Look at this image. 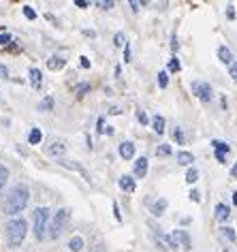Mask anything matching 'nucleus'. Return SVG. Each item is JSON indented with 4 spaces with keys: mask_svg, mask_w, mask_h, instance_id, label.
Listing matches in <instances>:
<instances>
[{
    "mask_svg": "<svg viewBox=\"0 0 237 252\" xmlns=\"http://www.w3.org/2000/svg\"><path fill=\"white\" fill-rule=\"evenodd\" d=\"M28 201H30V190H28V186H26V184H15V186L9 190L7 199H4L2 212L7 214V216H17L20 212L26 210Z\"/></svg>",
    "mask_w": 237,
    "mask_h": 252,
    "instance_id": "obj_1",
    "label": "nucleus"
},
{
    "mask_svg": "<svg viewBox=\"0 0 237 252\" xmlns=\"http://www.w3.org/2000/svg\"><path fill=\"white\" fill-rule=\"evenodd\" d=\"M7 229V242L9 246H20L24 239H26V233H28V224H26V220L24 218H13V220H9V224L4 226Z\"/></svg>",
    "mask_w": 237,
    "mask_h": 252,
    "instance_id": "obj_2",
    "label": "nucleus"
},
{
    "mask_svg": "<svg viewBox=\"0 0 237 252\" xmlns=\"http://www.w3.org/2000/svg\"><path fill=\"white\" fill-rule=\"evenodd\" d=\"M68 218H71V214H68L66 207H62V210H58L54 214V218H52V222H49V237H54V239H58L62 235V231H64V226L68 222Z\"/></svg>",
    "mask_w": 237,
    "mask_h": 252,
    "instance_id": "obj_3",
    "label": "nucleus"
},
{
    "mask_svg": "<svg viewBox=\"0 0 237 252\" xmlns=\"http://www.w3.org/2000/svg\"><path fill=\"white\" fill-rule=\"evenodd\" d=\"M47 218H49V210L47 207H36L34 210V216H32V231H34V237L36 239H43L45 237V231H47Z\"/></svg>",
    "mask_w": 237,
    "mask_h": 252,
    "instance_id": "obj_4",
    "label": "nucleus"
},
{
    "mask_svg": "<svg viewBox=\"0 0 237 252\" xmlns=\"http://www.w3.org/2000/svg\"><path fill=\"white\" fill-rule=\"evenodd\" d=\"M190 90L201 103H209V100L214 98V90H211V86L207 84V81H192Z\"/></svg>",
    "mask_w": 237,
    "mask_h": 252,
    "instance_id": "obj_5",
    "label": "nucleus"
},
{
    "mask_svg": "<svg viewBox=\"0 0 237 252\" xmlns=\"http://www.w3.org/2000/svg\"><path fill=\"white\" fill-rule=\"evenodd\" d=\"M169 239H171V246L176 248V246H182L184 250H190L192 248V242H190V235L186 231H182V229H178V231H173L171 235H169Z\"/></svg>",
    "mask_w": 237,
    "mask_h": 252,
    "instance_id": "obj_6",
    "label": "nucleus"
},
{
    "mask_svg": "<svg viewBox=\"0 0 237 252\" xmlns=\"http://www.w3.org/2000/svg\"><path fill=\"white\" fill-rule=\"evenodd\" d=\"M66 141L64 139H52L47 143V148H45V152L49 154V156H64V152H66Z\"/></svg>",
    "mask_w": 237,
    "mask_h": 252,
    "instance_id": "obj_7",
    "label": "nucleus"
},
{
    "mask_svg": "<svg viewBox=\"0 0 237 252\" xmlns=\"http://www.w3.org/2000/svg\"><path fill=\"white\" fill-rule=\"evenodd\" d=\"M148 169H149V165H148V158H146V156H141V158L135 162V167H133L135 178H146V175H148Z\"/></svg>",
    "mask_w": 237,
    "mask_h": 252,
    "instance_id": "obj_8",
    "label": "nucleus"
},
{
    "mask_svg": "<svg viewBox=\"0 0 237 252\" xmlns=\"http://www.w3.org/2000/svg\"><path fill=\"white\" fill-rule=\"evenodd\" d=\"M118 152H120V156H122L124 160H130V158L135 156V143H133V141H124V143H120Z\"/></svg>",
    "mask_w": 237,
    "mask_h": 252,
    "instance_id": "obj_9",
    "label": "nucleus"
},
{
    "mask_svg": "<svg viewBox=\"0 0 237 252\" xmlns=\"http://www.w3.org/2000/svg\"><path fill=\"white\" fill-rule=\"evenodd\" d=\"M28 75H30V86H32L34 90H39L41 84H43V73H41L36 66H32V68L28 71Z\"/></svg>",
    "mask_w": 237,
    "mask_h": 252,
    "instance_id": "obj_10",
    "label": "nucleus"
},
{
    "mask_svg": "<svg viewBox=\"0 0 237 252\" xmlns=\"http://www.w3.org/2000/svg\"><path fill=\"white\" fill-rule=\"evenodd\" d=\"M154 242H156V248H160L163 252H169V250H173V246H171V239H169V237H165L163 233H158V235L154 237Z\"/></svg>",
    "mask_w": 237,
    "mask_h": 252,
    "instance_id": "obj_11",
    "label": "nucleus"
},
{
    "mask_svg": "<svg viewBox=\"0 0 237 252\" xmlns=\"http://www.w3.org/2000/svg\"><path fill=\"white\" fill-rule=\"evenodd\" d=\"M218 58H220V62H224V64H233V52L227 47V45H220L218 47Z\"/></svg>",
    "mask_w": 237,
    "mask_h": 252,
    "instance_id": "obj_12",
    "label": "nucleus"
},
{
    "mask_svg": "<svg viewBox=\"0 0 237 252\" xmlns=\"http://www.w3.org/2000/svg\"><path fill=\"white\" fill-rule=\"evenodd\" d=\"M231 218V207L224 205V203H218L216 205V220H220V222H224V220Z\"/></svg>",
    "mask_w": 237,
    "mask_h": 252,
    "instance_id": "obj_13",
    "label": "nucleus"
},
{
    "mask_svg": "<svg viewBox=\"0 0 237 252\" xmlns=\"http://www.w3.org/2000/svg\"><path fill=\"white\" fill-rule=\"evenodd\" d=\"M118 184H120V188L124 192H135V180L130 178V175H122Z\"/></svg>",
    "mask_w": 237,
    "mask_h": 252,
    "instance_id": "obj_14",
    "label": "nucleus"
},
{
    "mask_svg": "<svg viewBox=\"0 0 237 252\" xmlns=\"http://www.w3.org/2000/svg\"><path fill=\"white\" fill-rule=\"evenodd\" d=\"M66 64V60L64 58H60V56H54V58H49L47 60V66L52 68V71H58V68H62Z\"/></svg>",
    "mask_w": 237,
    "mask_h": 252,
    "instance_id": "obj_15",
    "label": "nucleus"
},
{
    "mask_svg": "<svg viewBox=\"0 0 237 252\" xmlns=\"http://www.w3.org/2000/svg\"><path fill=\"white\" fill-rule=\"evenodd\" d=\"M167 199H158V201H154V205H152V214L154 216H160V214H163L165 210H167Z\"/></svg>",
    "mask_w": 237,
    "mask_h": 252,
    "instance_id": "obj_16",
    "label": "nucleus"
},
{
    "mask_svg": "<svg viewBox=\"0 0 237 252\" xmlns=\"http://www.w3.org/2000/svg\"><path fill=\"white\" fill-rule=\"evenodd\" d=\"M178 162L179 165H192V162H195V156H192L190 152H178Z\"/></svg>",
    "mask_w": 237,
    "mask_h": 252,
    "instance_id": "obj_17",
    "label": "nucleus"
},
{
    "mask_svg": "<svg viewBox=\"0 0 237 252\" xmlns=\"http://www.w3.org/2000/svg\"><path fill=\"white\" fill-rule=\"evenodd\" d=\"M152 128H154L158 135H163V133H165V118H163V116H156V118L152 120Z\"/></svg>",
    "mask_w": 237,
    "mask_h": 252,
    "instance_id": "obj_18",
    "label": "nucleus"
},
{
    "mask_svg": "<svg viewBox=\"0 0 237 252\" xmlns=\"http://www.w3.org/2000/svg\"><path fill=\"white\" fill-rule=\"evenodd\" d=\"M68 248H71V252H79V250L84 248V239L79 237V235L71 237V242H68Z\"/></svg>",
    "mask_w": 237,
    "mask_h": 252,
    "instance_id": "obj_19",
    "label": "nucleus"
},
{
    "mask_svg": "<svg viewBox=\"0 0 237 252\" xmlns=\"http://www.w3.org/2000/svg\"><path fill=\"white\" fill-rule=\"evenodd\" d=\"M41 139H43V133H41L39 128L30 130V135H28V143H30V146H36V143H41Z\"/></svg>",
    "mask_w": 237,
    "mask_h": 252,
    "instance_id": "obj_20",
    "label": "nucleus"
},
{
    "mask_svg": "<svg viewBox=\"0 0 237 252\" xmlns=\"http://www.w3.org/2000/svg\"><path fill=\"white\" fill-rule=\"evenodd\" d=\"M73 92L77 94V98H84L86 94L90 92V84H77V86L73 88Z\"/></svg>",
    "mask_w": 237,
    "mask_h": 252,
    "instance_id": "obj_21",
    "label": "nucleus"
},
{
    "mask_svg": "<svg viewBox=\"0 0 237 252\" xmlns=\"http://www.w3.org/2000/svg\"><path fill=\"white\" fill-rule=\"evenodd\" d=\"M54 109V98L52 96H45L39 103V111H52Z\"/></svg>",
    "mask_w": 237,
    "mask_h": 252,
    "instance_id": "obj_22",
    "label": "nucleus"
},
{
    "mask_svg": "<svg viewBox=\"0 0 237 252\" xmlns=\"http://www.w3.org/2000/svg\"><path fill=\"white\" fill-rule=\"evenodd\" d=\"M211 146H214V150L216 152H222V154H229V143H224V141H218V139H214L211 141Z\"/></svg>",
    "mask_w": 237,
    "mask_h": 252,
    "instance_id": "obj_23",
    "label": "nucleus"
},
{
    "mask_svg": "<svg viewBox=\"0 0 237 252\" xmlns=\"http://www.w3.org/2000/svg\"><path fill=\"white\" fill-rule=\"evenodd\" d=\"M7 180H9V169L4 167V165H0V190L4 188V184H7Z\"/></svg>",
    "mask_w": 237,
    "mask_h": 252,
    "instance_id": "obj_24",
    "label": "nucleus"
},
{
    "mask_svg": "<svg viewBox=\"0 0 237 252\" xmlns=\"http://www.w3.org/2000/svg\"><path fill=\"white\" fill-rule=\"evenodd\" d=\"M173 141H176V143H184V133H182V128H179V126L173 128Z\"/></svg>",
    "mask_w": 237,
    "mask_h": 252,
    "instance_id": "obj_25",
    "label": "nucleus"
},
{
    "mask_svg": "<svg viewBox=\"0 0 237 252\" xmlns=\"http://www.w3.org/2000/svg\"><path fill=\"white\" fill-rule=\"evenodd\" d=\"M197 180H199V171L197 169H190V171L186 173V182H188V184H195Z\"/></svg>",
    "mask_w": 237,
    "mask_h": 252,
    "instance_id": "obj_26",
    "label": "nucleus"
},
{
    "mask_svg": "<svg viewBox=\"0 0 237 252\" xmlns=\"http://www.w3.org/2000/svg\"><path fill=\"white\" fill-rule=\"evenodd\" d=\"M169 154H171V146H167V143L156 148V156H169Z\"/></svg>",
    "mask_w": 237,
    "mask_h": 252,
    "instance_id": "obj_27",
    "label": "nucleus"
},
{
    "mask_svg": "<svg viewBox=\"0 0 237 252\" xmlns=\"http://www.w3.org/2000/svg\"><path fill=\"white\" fill-rule=\"evenodd\" d=\"M158 86H160V88H167V86H169V77H167L165 71L158 73Z\"/></svg>",
    "mask_w": 237,
    "mask_h": 252,
    "instance_id": "obj_28",
    "label": "nucleus"
},
{
    "mask_svg": "<svg viewBox=\"0 0 237 252\" xmlns=\"http://www.w3.org/2000/svg\"><path fill=\"white\" fill-rule=\"evenodd\" d=\"M179 68H182V64H179V60H178V58H171V62H169V71L178 73Z\"/></svg>",
    "mask_w": 237,
    "mask_h": 252,
    "instance_id": "obj_29",
    "label": "nucleus"
},
{
    "mask_svg": "<svg viewBox=\"0 0 237 252\" xmlns=\"http://www.w3.org/2000/svg\"><path fill=\"white\" fill-rule=\"evenodd\" d=\"M9 41H11V34L7 32V30H0V45H7Z\"/></svg>",
    "mask_w": 237,
    "mask_h": 252,
    "instance_id": "obj_30",
    "label": "nucleus"
},
{
    "mask_svg": "<svg viewBox=\"0 0 237 252\" xmlns=\"http://www.w3.org/2000/svg\"><path fill=\"white\" fill-rule=\"evenodd\" d=\"M222 233H224V235H227V237L231 239V242H235V239H237V235H235V231H233V229H231V226H224V229H222Z\"/></svg>",
    "mask_w": 237,
    "mask_h": 252,
    "instance_id": "obj_31",
    "label": "nucleus"
},
{
    "mask_svg": "<svg viewBox=\"0 0 237 252\" xmlns=\"http://www.w3.org/2000/svg\"><path fill=\"white\" fill-rule=\"evenodd\" d=\"M229 75H231V79L237 81V62H233V64L229 66Z\"/></svg>",
    "mask_w": 237,
    "mask_h": 252,
    "instance_id": "obj_32",
    "label": "nucleus"
},
{
    "mask_svg": "<svg viewBox=\"0 0 237 252\" xmlns=\"http://www.w3.org/2000/svg\"><path fill=\"white\" fill-rule=\"evenodd\" d=\"M137 120H139L141 124H148V122H149V120H148V116H146V111H141V109L137 111Z\"/></svg>",
    "mask_w": 237,
    "mask_h": 252,
    "instance_id": "obj_33",
    "label": "nucleus"
},
{
    "mask_svg": "<svg viewBox=\"0 0 237 252\" xmlns=\"http://www.w3.org/2000/svg\"><path fill=\"white\" fill-rule=\"evenodd\" d=\"M114 0H107V2H103V0H101V2H96V7H101V9H111V7H114Z\"/></svg>",
    "mask_w": 237,
    "mask_h": 252,
    "instance_id": "obj_34",
    "label": "nucleus"
},
{
    "mask_svg": "<svg viewBox=\"0 0 237 252\" xmlns=\"http://www.w3.org/2000/svg\"><path fill=\"white\" fill-rule=\"evenodd\" d=\"M24 15H26L28 20H34V17H36V13H34V11L30 9V7H24Z\"/></svg>",
    "mask_w": 237,
    "mask_h": 252,
    "instance_id": "obj_35",
    "label": "nucleus"
},
{
    "mask_svg": "<svg viewBox=\"0 0 237 252\" xmlns=\"http://www.w3.org/2000/svg\"><path fill=\"white\" fill-rule=\"evenodd\" d=\"M124 41H126V39H124V34H122V32H118V34H116V45H118V47H120V45H126Z\"/></svg>",
    "mask_w": 237,
    "mask_h": 252,
    "instance_id": "obj_36",
    "label": "nucleus"
},
{
    "mask_svg": "<svg viewBox=\"0 0 237 252\" xmlns=\"http://www.w3.org/2000/svg\"><path fill=\"white\" fill-rule=\"evenodd\" d=\"M130 60V45L126 43V45H124V62H128Z\"/></svg>",
    "mask_w": 237,
    "mask_h": 252,
    "instance_id": "obj_37",
    "label": "nucleus"
},
{
    "mask_svg": "<svg viewBox=\"0 0 237 252\" xmlns=\"http://www.w3.org/2000/svg\"><path fill=\"white\" fill-rule=\"evenodd\" d=\"M75 7H79V9H86V7H90L86 0H75Z\"/></svg>",
    "mask_w": 237,
    "mask_h": 252,
    "instance_id": "obj_38",
    "label": "nucleus"
},
{
    "mask_svg": "<svg viewBox=\"0 0 237 252\" xmlns=\"http://www.w3.org/2000/svg\"><path fill=\"white\" fill-rule=\"evenodd\" d=\"M190 199H192V201H197V203H199V201H201V197H199V190H192V192H190Z\"/></svg>",
    "mask_w": 237,
    "mask_h": 252,
    "instance_id": "obj_39",
    "label": "nucleus"
},
{
    "mask_svg": "<svg viewBox=\"0 0 237 252\" xmlns=\"http://www.w3.org/2000/svg\"><path fill=\"white\" fill-rule=\"evenodd\" d=\"M178 47H179V43H178V36H173V41H171V49H173V52H178Z\"/></svg>",
    "mask_w": 237,
    "mask_h": 252,
    "instance_id": "obj_40",
    "label": "nucleus"
},
{
    "mask_svg": "<svg viewBox=\"0 0 237 252\" xmlns=\"http://www.w3.org/2000/svg\"><path fill=\"white\" fill-rule=\"evenodd\" d=\"M141 4H143V2H137V0H133V2H130V7H133V11H139Z\"/></svg>",
    "mask_w": 237,
    "mask_h": 252,
    "instance_id": "obj_41",
    "label": "nucleus"
},
{
    "mask_svg": "<svg viewBox=\"0 0 237 252\" xmlns=\"http://www.w3.org/2000/svg\"><path fill=\"white\" fill-rule=\"evenodd\" d=\"M114 212H116V218H118V220H122V216H120V207H118V203H114Z\"/></svg>",
    "mask_w": 237,
    "mask_h": 252,
    "instance_id": "obj_42",
    "label": "nucleus"
},
{
    "mask_svg": "<svg viewBox=\"0 0 237 252\" xmlns=\"http://www.w3.org/2000/svg\"><path fill=\"white\" fill-rule=\"evenodd\" d=\"M82 66H84V68H90V60H88V58H86V56H84V58H82Z\"/></svg>",
    "mask_w": 237,
    "mask_h": 252,
    "instance_id": "obj_43",
    "label": "nucleus"
},
{
    "mask_svg": "<svg viewBox=\"0 0 237 252\" xmlns=\"http://www.w3.org/2000/svg\"><path fill=\"white\" fill-rule=\"evenodd\" d=\"M224 156H227V154H222V152H216V160H218V162H224Z\"/></svg>",
    "mask_w": 237,
    "mask_h": 252,
    "instance_id": "obj_44",
    "label": "nucleus"
},
{
    "mask_svg": "<svg viewBox=\"0 0 237 252\" xmlns=\"http://www.w3.org/2000/svg\"><path fill=\"white\" fill-rule=\"evenodd\" d=\"M227 15H229V17H235V11H233V7H231V4H229V9H227Z\"/></svg>",
    "mask_w": 237,
    "mask_h": 252,
    "instance_id": "obj_45",
    "label": "nucleus"
},
{
    "mask_svg": "<svg viewBox=\"0 0 237 252\" xmlns=\"http://www.w3.org/2000/svg\"><path fill=\"white\" fill-rule=\"evenodd\" d=\"M231 175H233V178H237V162L233 165V169H231Z\"/></svg>",
    "mask_w": 237,
    "mask_h": 252,
    "instance_id": "obj_46",
    "label": "nucleus"
},
{
    "mask_svg": "<svg viewBox=\"0 0 237 252\" xmlns=\"http://www.w3.org/2000/svg\"><path fill=\"white\" fill-rule=\"evenodd\" d=\"M233 203H235V205H237V192H235V194H233Z\"/></svg>",
    "mask_w": 237,
    "mask_h": 252,
    "instance_id": "obj_47",
    "label": "nucleus"
}]
</instances>
